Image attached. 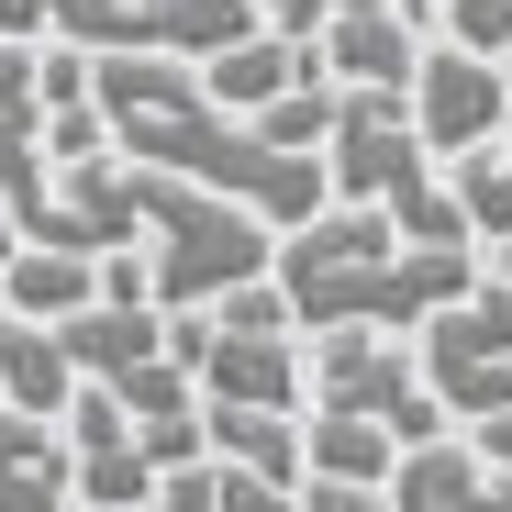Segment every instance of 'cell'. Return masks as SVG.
I'll use <instances>...</instances> for the list:
<instances>
[{"label": "cell", "instance_id": "52a82bcc", "mask_svg": "<svg viewBox=\"0 0 512 512\" xmlns=\"http://www.w3.org/2000/svg\"><path fill=\"white\" fill-rule=\"evenodd\" d=\"M0 212H12V234H34V245H78V256L134 245V179H123L112 145H90V156H45V179H34L23 201H0Z\"/></svg>", "mask_w": 512, "mask_h": 512}, {"label": "cell", "instance_id": "9a60e30c", "mask_svg": "<svg viewBox=\"0 0 512 512\" xmlns=\"http://www.w3.org/2000/svg\"><path fill=\"white\" fill-rule=\"evenodd\" d=\"M67 390H78V368H67V346H56V323L0 312V401L56 423V412H67Z\"/></svg>", "mask_w": 512, "mask_h": 512}, {"label": "cell", "instance_id": "5b68a950", "mask_svg": "<svg viewBox=\"0 0 512 512\" xmlns=\"http://www.w3.org/2000/svg\"><path fill=\"white\" fill-rule=\"evenodd\" d=\"M423 334V390L446 401V423H479V412H501L512 401V279H468L457 301H435L412 323Z\"/></svg>", "mask_w": 512, "mask_h": 512}, {"label": "cell", "instance_id": "2e32d148", "mask_svg": "<svg viewBox=\"0 0 512 512\" xmlns=\"http://www.w3.org/2000/svg\"><path fill=\"white\" fill-rule=\"evenodd\" d=\"M457 212H468V234H512V112H501V134L490 145H468L457 156Z\"/></svg>", "mask_w": 512, "mask_h": 512}, {"label": "cell", "instance_id": "8992f818", "mask_svg": "<svg viewBox=\"0 0 512 512\" xmlns=\"http://www.w3.org/2000/svg\"><path fill=\"white\" fill-rule=\"evenodd\" d=\"M312 401L390 423L401 446H412V435H446V401L423 390V368L401 357V334H379V323H323V334H312Z\"/></svg>", "mask_w": 512, "mask_h": 512}, {"label": "cell", "instance_id": "4fadbf2b", "mask_svg": "<svg viewBox=\"0 0 512 512\" xmlns=\"http://www.w3.org/2000/svg\"><path fill=\"white\" fill-rule=\"evenodd\" d=\"M101 290V256H78V245H12L0 256V312H23V323H56V312H78Z\"/></svg>", "mask_w": 512, "mask_h": 512}, {"label": "cell", "instance_id": "ac0fdd59", "mask_svg": "<svg viewBox=\"0 0 512 512\" xmlns=\"http://www.w3.org/2000/svg\"><path fill=\"white\" fill-rule=\"evenodd\" d=\"M446 45H468L512 78V0H446Z\"/></svg>", "mask_w": 512, "mask_h": 512}, {"label": "cell", "instance_id": "e0dca14e", "mask_svg": "<svg viewBox=\"0 0 512 512\" xmlns=\"http://www.w3.org/2000/svg\"><path fill=\"white\" fill-rule=\"evenodd\" d=\"M245 123L268 134V145H301V156H323V123H334V78H323V67H301L290 90H268V101H256Z\"/></svg>", "mask_w": 512, "mask_h": 512}, {"label": "cell", "instance_id": "3957f363", "mask_svg": "<svg viewBox=\"0 0 512 512\" xmlns=\"http://www.w3.org/2000/svg\"><path fill=\"white\" fill-rule=\"evenodd\" d=\"M323 201H379L412 245H468V212H457V190H435V156H423L401 90H357V78H334Z\"/></svg>", "mask_w": 512, "mask_h": 512}, {"label": "cell", "instance_id": "ffe728a7", "mask_svg": "<svg viewBox=\"0 0 512 512\" xmlns=\"http://www.w3.org/2000/svg\"><path fill=\"white\" fill-rule=\"evenodd\" d=\"M245 12H256V23H279V34H301V45H312V34H323L334 12H346V0H245Z\"/></svg>", "mask_w": 512, "mask_h": 512}, {"label": "cell", "instance_id": "9c48e42d", "mask_svg": "<svg viewBox=\"0 0 512 512\" xmlns=\"http://www.w3.org/2000/svg\"><path fill=\"white\" fill-rule=\"evenodd\" d=\"M390 457H401V435H390V423H368V412L301 423V490H312V512H368L379 479H390Z\"/></svg>", "mask_w": 512, "mask_h": 512}, {"label": "cell", "instance_id": "7c38bea8", "mask_svg": "<svg viewBox=\"0 0 512 512\" xmlns=\"http://www.w3.org/2000/svg\"><path fill=\"white\" fill-rule=\"evenodd\" d=\"M201 446L234 457V468H256L268 490H301V423L268 412V401H201Z\"/></svg>", "mask_w": 512, "mask_h": 512}, {"label": "cell", "instance_id": "7402d4cb", "mask_svg": "<svg viewBox=\"0 0 512 512\" xmlns=\"http://www.w3.org/2000/svg\"><path fill=\"white\" fill-rule=\"evenodd\" d=\"M490 279H512V234H490Z\"/></svg>", "mask_w": 512, "mask_h": 512}, {"label": "cell", "instance_id": "cb8c5ba5", "mask_svg": "<svg viewBox=\"0 0 512 512\" xmlns=\"http://www.w3.org/2000/svg\"><path fill=\"white\" fill-rule=\"evenodd\" d=\"M401 12H423V0H401Z\"/></svg>", "mask_w": 512, "mask_h": 512}, {"label": "cell", "instance_id": "8fae6325", "mask_svg": "<svg viewBox=\"0 0 512 512\" xmlns=\"http://www.w3.org/2000/svg\"><path fill=\"white\" fill-rule=\"evenodd\" d=\"M379 490H390V501H490V512L512 501V479H501L479 446H457V423H446V435H412Z\"/></svg>", "mask_w": 512, "mask_h": 512}, {"label": "cell", "instance_id": "d6986e66", "mask_svg": "<svg viewBox=\"0 0 512 512\" xmlns=\"http://www.w3.org/2000/svg\"><path fill=\"white\" fill-rule=\"evenodd\" d=\"M45 179V145H34V112H0V201H23Z\"/></svg>", "mask_w": 512, "mask_h": 512}, {"label": "cell", "instance_id": "ba28073f", "mask_svg": "<svg viewBox=\"0 0 512 512\" xmlns=\"http://www.w3.org/2000/svg\"><path fill=\"white\" fill-rule=\"evenodd\" d=\"M401 112H412L423 156H468V145H490V134H501V112H512V78H501L490 56H468V45H412Z\"/></svg>", "mask_w": 512, "mask_h": 512}, {"label": "cell", "instance_id": "7a4b0ae2", "mask_svg": "<svg viewBox=\"0 0 512 512\" xmlns=\"http://www.w3.org/2000/svg\"><path fill=\"white\" fill-rule=\"evenodd\" d=\"M268 279L290 301V334H323V323H379V334H412L435 301H457L479 268L468 245H346V256H301V245H268Z\"/></svg>", "mask_w": 512, "mask_h": 512}, {"label": "cell", "instance_id": "6da1fadb", "mask_svg": "<svg viewBox=\"0 0 512 512\" xmlns=\"http://www.w3.org/2000/svg\"><path fill=\"white\" fill-rule=\"evenodd\" d=\"M90 101H101V123H112V156H134V167H179V179L245 201L268 234L301 223V212L323 201V156L268 145L245 112H223V101L201 90V67H190V56L112 45V56H90Z\"/></svg>", "mask_w": 512, "mask_h": 512}, {"label": "cell", "instance_id": "44dd1931", "mask_svg": "<svg viewBox=\"0 0 512 512\" xmlns=\"http://www.w3.org/2000/svg\"><path fill=\"white\" fill-rule=\"evenodd\" d=\"M457 435H468V446H479V457L512 479V401H501V412H479V423H457Z\"/></svg>", "mask_w": 512, "mask_h": 512}, {"label": "cell", "instance_id": "603a6c76", "mask_svg": "<svg viewBox=\"0 0 512 512\" xmlns=\"http://www.w3.org/2000/svg\"><path fill=\"white\" fill-rule=\"evenodd\" d=\"M12 245H23V234H12V212H0V256H12Z\"/></svg>", "mask_w": 512, "mask_h": 512}, {"label": "cell", "instance_id": "5bb4252c", "mask_svg": "<svg viewBox=\"0 0 512 512\" xmlns=\"http://www.w3.org/2000/svg\"><path fill=\"white\" fill-rule=\"evenodd\" d=\"M67 501V423L0 401V512H45Z\"/></svg>", "mask_w": 512, "mask_h": 512}, {"label": "cell", "instance_id": "30bf717a", "mask_svg": "<svg viewBox=\"0 0 512 512\" xmlns=\"http://www.w3.org/2000/svg\"><path fill=\"white\" fill-rule=\"evenodd\" d=\"M412 12L401 0H346V12H334L323 34H312V67L323 78H357V90H401L412 78Z\"/></svg>", "mask_w": 512, "mask_h": 512}, {"label": "cell", "instance_id": "277c9868", "mask_svg": "<svg viewBox=\"0 0 512 512\" xmlns=\"http://www.w3.org/2000/svg\"><path fill=\"white\" fill-rule=\"evenodd\" d=\"M123 179H134V234H156V256H145V301L156 312H190V301H212V290L268 268L279 234L256 223L245 201L179 179V167H123Z\"/></svg>", "mask_w": 512, "mask_h": 512}]
</instances>
